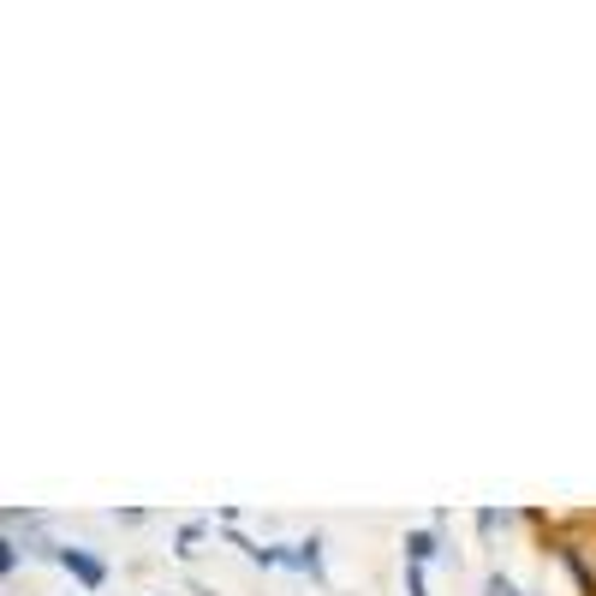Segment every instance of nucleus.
Segmentation results:
<instances>
[{"instance_id": "20e7f679", "label": "nucleus", "mask_w": 596, "mask_h": 596, "mask_svg": "<svg viewBox=\"0 0 596 596\" xmlns=\"http://www.w3.org/2000/svg\"><path fill=\"white\" fill-rule=\"evenodd\" d=\"M12 566H19V537H7V543H0V573H12Z\"/></svg>"}, {"instance_id": "f03ea898", "label": "nucleus", "mask_w": 596, "mask_h": 596, "mask_svg": "<svg viewBox=\"0 0 596 596\" xmlns=\"http://www.w3.org/2000/svg\"><path fill=\"white\" fill-rule=\"evenodd\" d=\"M316 549H323V543H316V537H311V543H293V555H286V561H293V566H304V573H323V555H316Z\"/></svg>"}, {"instance_id": "f257e3e1", "label": "nucleus", "mask_w": 596, "mask_h": 596, "mask_svg": "<svg viewBox=\"0 0 596 596\" xmlns=\"http://www.w3.org/2000/svg\"><path fill=\"white\" fill-rule=\"evenodd\" d=\"M54 561H61V566H66L72 578H78L84 590H96L101 578H108V566H101L96 555H84V549H72V543H66V549H54Z\"/></svg>"}, {"instance_id": "39448f33", "label": "nucleus", "mask_w": 596, "mask_h": 596, "mask_svg": "<svg viewBox=\"0 0 596 596\" xmlns=\"http://www.w3.org/2000/svg\"><path fill=\"white\" fill-rule=\"evenodd\" d=\"M405 596H424V566H405Z\"/></svg>"}, {"instance_id": "423d86ee", "label": "nucleus", "mask_w": 596, "mask_h": 596, "mask_svg": "<svg viewBox=\"0 0 596 596\" xmlns=\"http://www.w3.org/2000/svg\"><path fill=\"white\" fill-rule=\"evenodd\" d=\"M489 596H519V590H513V578H501V573H489Z\"/></svg>"}, {"instance_id": "7ed1b4c3", "label": "nucleus", "mask_w": 596, "mask_h": 596, "mask_svg": "<svg viewBox=\"0 0 596 596\" xmlns=\"http://www.w3.org/2000/svg\"><path fill=\"white\" fill-rule=\"evenodd\" d=\"M435 555V537L430 531H412V537H405V561H412V566H424Z\"/></svg>"}]
</instances>
